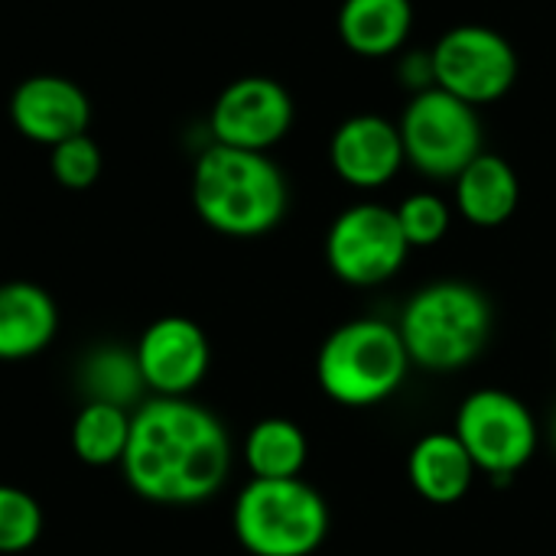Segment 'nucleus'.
I'll use <instances>...</instances> for the list:
<instances>
[{
	"label": "nucleus",
	"mask_w": 556,
	"mask_h": 556,
	"mask_svg": "<svg viewBox=\"0 0 556 556\" xmlns=\"http://www.w3.org/2000/svg\"><path fill=\"white\" fill-rule=\"evenodd\" d=\"M339 39L362 59H391L407 49L414 29L410 0H342L336 16Z\"/></svg>",
	"instance_id": "16"
},
{
	"label": "nucleus",
	"mask_w": 556,
	"mask_h": 556,
	"mask_svg": "<svg viewBox=\"0 0 556 556\" xmlns=\"http://www.w3.org/2000/svg\"><path fill=\"white\" fill-rule=\"evenodd\" d=\"M394 215L401 222V231H404L410 251L440 244L450 235V225H453V208L437 192H410L407 199H401Z\"/></svg>",
	"instance_id": "21"
},
{
	"label": "nucleus",
	"mask_w": 556,
	"mask_h": 556,
	"mask_svg": "<svg viewBox=\"0 0 556 556\" xmlns=\"http://www.w3.org/2000/svg\"><path fill=\"white\" fill-rule=\"evenodd\" d=\"M42 534V508L39 502L16 489L0 485V554H23Z\"/></svg>",
	"instance_id": "22"
},
{
	"label": "nucleus",
	"mask_w": 556,
	"mask_h": 556,
	"mask_svg": "<svg viewBox=\"0 0 556 556\" xmlns=\"http://www.w3.org/2000/svg\"><path fill=\"white\" fill-rule=\"evenodd\" d=\"M397 130L407 163L433 182H453L485 150L479 108L443 88L410 94Z\"/></svg>",
	"instance_id": "6"
},
{
	"label": "nucleus",
	"mask_w": 556,
	"mask_h": 556,
	"mask_svg": "<svg viewBox=\"0 0 556 556\" xmlns=\"http://www.w3.org/2000/svg\"><path fill=\"white\" fill-rule=\"evenodd\" d=\"M329 163L332 173L362 192L381 189L404 169V140L397 121L381 114H352L345 117L329 140Z\"/></svg>",
	"instance_id": "12"
},
{
	"label": "nucleus",
	"mask_w": 556,
	"mask_h": 556,
	"mask_svg": "<svg viewBox=\"0 0 556 556\" xmlns=\"http://www.w3.org/2000/svg\"><path fill=\"white\" fill-rule=\"evenodd\" d=\"M140 378L153 397H189L208 375L212 349L199 323L163 316L150 323L134 345Z\"/></svg>",
	"instance_id": "11"
},
{
	"label": "nucleus",
	"mask_w": 556,
	"mask_h": 556,
	"mask_svg": "<svg viewBox=\"0 0 556 556\" xmlns=\"http://www.w3.org/2000/svg\"><path fill=\"white\" fill-rule=\"evenodd\" d=\"M437 88L456 94L472 108L502 101L518 81V52L505 33L485 23H459L433 46Z\"/></svg>",
	"instance_id": "8"
},
{
	"label": "nucleus",
	"mask_w": 556,
	"mask_h": 556,
	"mask_svg": "<svg viewBox=\"0 0 556 556\" xmlns=\"http://www.w3.org/2000/svg\"><path fill=\"white\" fill-rule=\"evenodd\" d=\"M397 332L414 365L456 371L482 355L492 332V306L472 283L437 280L404 303Z\"/></svg>",
	"instance_id": "3"
},
{
	"label": "nucleus",
	"mask_w": 556,
	"mask_h": 556,
	"mask_svg": "<svg viewBox=\"0 0 556 556\" xmlns=\"http://www.w3.org/2000/svg\"><path fill=\"white\" fill-rule=\"evenodd\" d=\"M410 365L397 323L365 316L339 326L323 342L316 381L342 407H375L404 388Z\"/></svg>",
	"instance_id": "4"
},
{
	"label": "nucleus",
	"mask_w": 556,
	"mask_h": 556,
	"mask_svg": "<svg viewBox=\"0 0 556 556\" xmlns=\"http://www.w3.org/2000/svg\"><path fill=\"white\" fill-rule=\"evenodd\" d=\"M306 456V433L287 417H264L248 430L244 463L254 479H300Z\"/></svg>",
	"instance_id": "18"
},
{
	"label": "nucleus",
	"mask_w": 556,
	"mask_h": 556,
	"mask_svg": "<svg viewBox=\"0 0 556 556\" xmlns=\"http://www.w3.org/2000/svg\"><path fill=\"white\" fill-rule=\"evenodd\" d=\"M397 81L410 94L427 91V88H437L433 52L430 49H404V52H397Z\"/></svg>",
	"instance_id": "24"
},
{
	"label": "nucleus",
	"mask_w": 556,
	"mask_h": 556,
	"mask_svg": "<svg viewBox=\"0 0 556 556\" xmlns=\"http://www.w3.org/2000/svg\"><path fill=\"white\" fill-rule=\"evenodd\" d=\"M10 121L26 140L55 147L68 137L88 134L91 104L65 75H29L10 98Z\"/></svg>",
	"instance_id": "13"
},
{
	"label": "nucleus",
	"mask_w": 556,
	"mask_h": 556,
	"mask_svg": "<svg viewBox=\"0 0 556 556\" xmlns=\"http://www.w3.org/2000/svg\"><path fill=\"white\" fill-rule=\"evenodd\" d=\"M554 440H556V414H554Z\"/></svg>",
	"instance_id": "25"
},
{
	"label": "nucleus",
	"mask_w": 556,
	"mask_h": 556,
	"mask_svg": "<svg viewBox=\"0 0 556 556\" xmlns=\"http://www.w3.org/2000/svg\"><path fill=\"white\" fill-rule=\"evenodd\" d=\"M296 108L290 91L270 75H241L222 88L212 104V143L267 153L293 127Z\"/></svg>",
	"instance_id": "10"
},
{
	"label": "nucleus",
	"mask_w": 556,
	"mask_h": 556,
	"mask_svg": "<svg viewBox=\"0 0 556 556\" xmlns=\"http://www.w3.org/2000/svg\"><path fill=\"white\" fill-rule=\"evenodd\" d=\"M287 176L267 153L212 143L192 169L195 215L218 235L261 238L287 215Z\"/></svg>",
	"instance_id": "2"
},
{
	"label": "nucleus",
	"mask_w": 556,
	"mask_h": 556,
	"mask_svg": "<svg viewBox=\"0 0 556 556\" xmlns=\"http://www.w3.org/2000/svg\"><path fill=\"white\" fill-rule=\"evenodd\" d=\"M121 472L150 505H199L231 472L225 424L189 397H150L130 414Z\"/></svg>",
	"instance_id": "1"
},
{
	"label": "nucleus",
	"mask_w": 556,
	"mask_h": 556,
	"mask_svg": "<svg viewBox=\"0 0 556 556\" xmlns=\"http://www.w3.org/2000/svg\"><path fill=\"white\" fill-rule=\"evenodd\" d=\"M453 202H456V212L476 228L505 225L521 202V182H518L515 166L505 156L482 150L453 179Z\"/></svg>",
	"instance_id": "15"
},
{
	"label": "nucleus",
	"mask_w": 556,
	"mask_h": 556,
	"mask_svg": "<svg viewBox=\"0 0 556 556\" xmlns=\"http://www.w3.org/2000/svg\"><path fill=\"white\" fill-rule=\"evenodd\" d=\"M59 332L55 300L29 280L0 283V362H23L49 349Z\"/></svg>",
	"instance_id": "14"
},
{
	"label": "nucleus",
	"mask_w": 556,
	"mask_h": 556,
	"mask_svg": "<svg viewBox=\"0 0 556 556\" xmlns=\"http://www.w3.org/2000/svg\"><path fill=\"white\" fill-rule=\"evenodd\" d=\"M410 244L394 208L381 202H355L336 215L326 231V264L349 287H378L397 277Z\"/></svg>",
	"instance_id": "9"
},
{
	"label": "nucleus",
	"mask_w": 556,
	"mask_h": 556,
	"mask_svg": "<svg viewBox=\"0 0 556 556\" xmlns=\"http://www.w3.org/2000/svg\"><path fill=\"white\" fill-rule=\"evenodd\" d=\"M130 414L117 404L85 401L72 424V450L88 466H121L130 440Z\"/></svg>",
	"instance_id": "20"
},
{
	"label": "nucleus",
	"mask_w": 556,
	"mask_h": 556,
	"mask_svg": "<svg viewBox=\"0 0 556 556\" xmlns=\"http://www.w3.org/2000/svg\"><path fill=\"white\" fill-rule=\"evenodd\" d=\"M453 433L472 456L476 469L495 479H508L525 469L541 440L531 407L502 388L472 391L456 410Z\"/></svg>",
	"instance_id": "7"
},
{
	"label": "nucleus",
	"mask_w": 556,
	"mask_h": 556,
	"mask_svg": "<svg viewBox=\"0 0 556 556\" xmlns=\"http://www.w3.org/2000/svg\"><path fill=\"white\" fill-rule=\"evenodd\" d=\"M78 381H81V391L88 401L117 404L127 410L147 394L137 355H134V349H124V345H98L81 362Z\"/></svg>",
	"instance_id": "19"
},
{
	"label": "nucleus",
	"mask_w": 556,
	"mask_h": 556,
	"mask_svg": "<svg viewBox=\"0 0 556 556\" xmlns=\"http://www.w3.org/2000/svg\"><path fill=\"white\" fill-rule=\"evenodd\" d=\"M476 472L479 469L472 456L453 430L427 433L424 440H417L407 459L410 485L430 505H456L469 492Z\"/></svg>",
	"instance_id": "17"
},
{
	"label": "nucleus",
	"mask_w": 556,
	"mask_h": 556,
	"mask_svg": "<svg viewBox=\"0 0 556 556\" xmlns=\"http://www.w3.org/2000/svg\"><path fill=\"white\" fill-rule=\"evenodd\" d=\"M101 166H104L101 147L88 134L68 137V140L55 143L49 153V169H52L55 182L65 189H75V192L94 186L101 176Z\"/></svg>",
	"instance_id": "23"
},
{
	"label": "nucleus",
	"mask_w": 556,
	"mask_h": 556,
	"mask_svg": "<svg viewBox=\"0 0 556 556\" xmlns=\"http://www.w3.org/2000/svg\"><path fill=\"white\" fill-rule=\"evenodd\" d=\"M231 528L251 556H313L329 534V505L303 479H251L235 498Z\"/></svg>",
	"instance_id": "5"
}]
</instances>
